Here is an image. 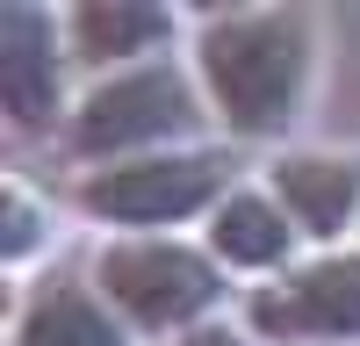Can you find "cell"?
Listing matches in <instances>:
<instances>
[{"label":"cell","instance_id":"1","mask_svg":"<svg viewBox=\"0 0 360 346\" xmlns=\"http://www.w3.org/2000/svg\"><path fill=\"white\" fill-rule=\"evenodd\" d=\"M188 65L224 137L274 144L310 101L317 22L303 8H209L188 22Z\"/></svg>","mask_w":360,"mask_h":346},{"label":"cell","instance_id":"2","mask_svg":"<svg viewBox=\"0 0 360 346\" xmlns=\"http://www.w3.org/2000/svg\"><path fill=\"white\" fill-rule=\"evenodd\" d=\"M217 123L209 94L188 58H152V65L86 79L79 101L65 115V152L79 159V173L94 166H123V159H152V152H180V144H209L202 130Z\"/></svg>","mask_w":360,"mask_h":346},{"label":"cell","instance_id":"3","mask_svg":"<svg viewBox=\"0 0 360 346\" xmlns=\"http://www.w3.org/2000/svg\"><path fill=\"white\" fill-rule=\"evenodd\" d=\"M231 152L224 144H180V152L94 166L72 181V210L101 224L108 238H188V224H209V210L231 195Z\"/></svg>","mask_w":360,"mask_h":346},{"label":"cell","instance_id":"4","mask_svg":"<svg viewBox=\"0 0 360 346\" xmlns=\"http://www.w3.org/2000/svg\"><path fill=\"white\" fill-rule=\"evenodd\" d=\"M86 274L137 339H159V346L224 317L231 303V274L202 238H101Z\"/></svg>","mask_w":360,"mask_h":346},{"label":"cell","instance_id":"5","mask_svg":"<svg viewBox=\"0 0 360 346\" xmlns=\"http://www.w3.org/2000/svg\"><path fill=\"white\" fill-rule=\"evenodd\" d=\"M245 332L259 346H360V245L303 252L281 281H259Z\"/></svg>","mask_w":360,"mask_h":346},{"label":"cell","instance_id":"6","mask_svg":"<svg viewBox=\"0 0 360 346\" xmlns=\"http://www.w3.org/2000/svg\"><path fill=\"white\" fill-rule=\"evenodd\" d=\"M72 44H65V8H37L15 0L0 15V101H8L15 130H65L72 115Z\"/></svg>","mask_w":360,"mask_h":346},{"label":"cell","instance_id":"7","mask_svg":"<svg viewBox=\"0 0 360 346\" xmlns=\"http://www.w3.org/2000/svg\"><path fill=\"white\" fill-rule=\"evenodd\" d=\"M195 15L159 8V0H79V8H65V44L86 79H108V72L152 65V58H173V37Z\"/></svg>","mask_w":360,"mask_h":346},{"label":"cell","instance_id":"8","mask_svg":"<svg viewBox=\"0 0 360 346\" xmlns=\"http://www.w3.org/2000/svg\"><path fill=\"white\" fill-rule=\"evenodd\" d=\"M266 188L317 252H339L346 231H360V152H274Z\"/></svg>","mask_w":360,"mask_h":346},{"label":"cell","instance_id":"9","mask_svg":"<svg viewBox=\"0 0 360 346\" xmlns=\"http://www.w3.org/2000/svg\"><path fill=\"white\" fill-rule=\"evenodd\" d=\"M202 245L217 252L224 274H288L295 260H303V231L288 224V210L274 202L266 181H238L217 210L202 224Z\"/></svg>","mask_w":360,"mask_h":346},{"label":"cell","instance_id":"10","mask_svg":"<svg viewBox=\"0 0 360 346\" xmlns=\"http://www.w3.org/2000/svg\"><path fill=\"white\" fill-rule=\"evenodd\" d=\"M8 346H137V332L108 310L94 274H37L15 303Z\"/></svg>","mask_w":360,"mask_h":346},{"label":"cell","instance_id":"11","mask_svg":"<svg viewBox=\"0 0 360 346\" xmlns=\"http://www.w3.org/2000/svg\"><path fill=\"white\" fill-rule=\"evenodd\" d=\"M37 238L51 245V210H44V202H29L22 181H8V267H22Z\"/></svg>","mask_w":360,"mask_h":346},{"label":"cell","instance_id":"12","mask_svg":"<svg viewBox=\"0 0 360 346\" xmlns=\"http://www.w3.org/2000/svg\"><path fill=\"white\" fill-rule=\"evenodd\" d=\"M166 346H259L245 325H231V317H209V325H195V332H180V339H166Z\"/></svg>","mask_w":360,"mask_h":346}]
</instances>
